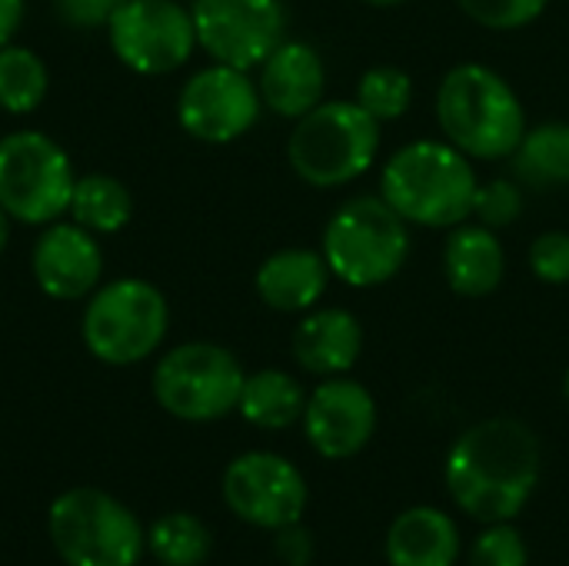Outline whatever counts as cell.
Returning a JSON list of instances; mask_svg holds the SVG:
<instances>
[{
	"mask_svg": "<svg viewBox=\"0 0 569 566\" xmlns=\"http://www.w3.org/2000/svg\"><path fill=\"white\" fill-rule=\"evenodd\" d=\"M307 397H310V390L293 374H287L280 367H263V370L247 374L237 414L257 430L280 434L303 420Z\"/></svg>",
	"mask_w": 569,
	"mask_h": 566,
	"instance_id": "44dd1931",
	"label": "cell"
},
{
	"mask_svg": "<svg viewBox=\"0 0 569 566\" xmlns=\"http://www.w3.org/2000/svg\"><path fill=\"white\" fill-rule=\"evenodd\" d=\"M263 113V100L250 70L207 63L190 73L177 93V123L180 130L210 147H227L247 137Z\"/></svg>",
	"mask_w": 569,
	"mask_h": 566,
	"instance_id": "8fae6325",
	"label": "cell"
},
{
	"mask_svg": "<svg viewBox=\"0 0 569 566\" xmlns=\"http://www.w3.org/2000/svg\"><path fill=\"white\" fill-rule=\"evenodd\" d=\"M180 3H193V0H180Z\"/></svg>",
	"mask_w": 569,
	"mask_h": 566,
	"instance_id": "8d00e7d4",
	"label": "cell"
},
{
	"mask_svg": "<svg viewBox=\"0 0 569 566\" xmlns=\"http://www.w3.org/2000/svg\"><path fill=\"white\" fill-rule=\"evenodd\" d=\"M333 274L320 250L283 247L273 250L253 274V290L263 307L277 314H307L327 297Z\"/></svg>",
	"mask_w": 569,
	"mask_h": 566,
	"instance_id": "ac0fdd59",
	"label": "cell"
},
{
	"mask_svg": "<svg viewBox=\"0 0 569 566\" xmlns=\"http://www.w3.org/2000/svg\"><path fill=\"white\" fill-rule=\"evenodd\" d=\"M30 274L37 290L57 304L87 300L103 284L100 237L83 230L70 217L40 227L30 247Z\"/></svg>",
	"mask_w": 569,
	"mask_h": 566,
	"instance_id": "9a60e30c",
	"label": "cell"
},
{
	"mask_svg": "<svg viewBox=\"0 0 569 566\" xmlns=\"http://www.w3.org/2000/svg\"><path fill=\"white\" fill-rule=\"evenodd\" d=\"M107 43L140 77L177 73L200 47L190 3L180 0H127L107 23Z\"/></svg>",
	"mask_w": 569,
	"mask_h": 566,
	"instance_id": "30bf717a",
	"label": "cell"
},
{
	"mask_svg": "<svg viewBox=\"0 0 569 566\" xmlns=\"http://www.w3.org/2000/svg\"><path fill=\"white\" fill-rule=\"evenodd\" d=\"M360 3H367V7H400V3H407V0H360Z\"/></svg>",
	"mask_w": 569,
	"mask_h": 566,
	"instance_id": "e575fe53",
	"label": "cell"
},
{
	"mask_svg": "<svg viewBox=\"0 0 569 566\" xmlns=\"http://www.w3.org/2000/svg\"><path fill=\"white\" fill-rule=\"evenodd\" d=\"M257 70L263 110L277 113L280 120H300L327 100V63L323 53L307 40H283Z\"/></svg>",
	"mask_w": 569,
	"mask_h": 566,
	"instance_id": "2e32d148",
	"label": "cell"
},
{
	"mask_svg": "<svg viewBox=\"0 0 569 566\" xmlns=\"http://www.w3.org/2000/svg\"><path fill=\"white\" fill-rule=\"evenodd\" d=\"M47 534L67 566H137L147 554L137 514L97 487L63 490L47 510Z\"/></svg>",
	"mask_w": 569,
	"mask_h": 566,
	"instance_id": "52a82bcc",
	"label": "cell"
},
{
	"mask_svg": "<svg viewBox=\"0 0 569 566\" xmlns=\"http://www.w3.org/2000/svg\"><path fill=\"white\" fill-rule=\"evenodd\" d=\"M543 477V447L530 424L487 417L467 427L443 467L447 494L477 524L517 520Z\"/></svg>",
	"mask_w": 569,
	"mask_h": 566,
	"instance_id": "6da1fadb",
	"label": "cell"
},
{
	"mask_svg": "<svg viewBox=\"0 0 569 566\" xmlns=\"http://www.w3.org/2000/svg\"><path fill=\"white\" fill-rule=\"evenodd\" d=\"M383 554L390 566H457L463 554L460 527L440 507H410L387 527Z\"/></svg>",
	"mask_w": 569,
	"mask_h": 566,
	"instance_id": "ffe728a7",
	"label": "cell"
},
{
	"mask_svg": "<svg viewBox=\"0 0 569 566\" xmlns=\"http://www.w3.org/2000/svg\"><path fill=\"white\" fill-rule=\"evenodd\" d=\"M410 247V224L380 193L343 200L320 234V254L333 280L353 290L390 284L407 267Z\"/></svg>",
	"mask_w": 569,
	"mask_h": 566,
	"instance_id": "277c9868",
	"label": "cell"
},
{
	"mask_svg": "<svg viewBox=\"0 0 569 566\" xmlns=\"http://www.w3.org/2000/svg\"><path fill=\"white\" fill-rule=\"evenodd\" d=\"M563 397H567V404H569V367H567V374H563Z\"/></svg>",
	"mask_w": 569,
	"mask_h": 566,
	"instance_id": "d590c367",
	"label": "cell"
},
{
	"mask_svg": "<svg viewBox=\"0 0 569 566\" xmlns=\"http://www.w3.org/2000/svg\"><path fill=\"white\" fill-rule=\"evenodd\" d=\"M147 550L163 566H203L213 550V537L200 517L177 510L150 524Z\"/></svg>",
	"mask_w": 569,
	"mask_h": 566,
	"instance_id": "d4e9b609",
	"label": "cell"
},
{
	"mask_svg": "<svg viewBox=\"0 0 569 566\" xmlns=\"http://www.w3.org/2000/svg\"><path fill=\"white\" fill-rule=\"evenodd\" d=\"M377 400L353 377H323L303 410V437L323 460L357 457L377 434Z\"/></svg>",
	"mask_w": 569,
	"mask_h": 566,
	"instance_id": "5bb4252c",
	"label": "cell"
},
{
	"mask_svg": "<svg viewBox=\"0 0 569 566\" xmlns=\"http://www.w3.org/2000/svg\"><path fill=\"white\" fill-rule=\"evenodd\" d=\"M527 264H530V274H533L540 284L567 287L569 284L567 230H543L540 237H533V244H530V250H527Z\"/></svg>",
	"mask_w": 569,
	"mask_h": 566,
	"instance_id": "f546056e",
	"label": "cell"
},
{
	"mask_svg": "<svg viewBox=\"0 0 569 566\" xmlns=\"http://www.w3.org/2000/svg\"><path fill=\"white\" fill-rule=\"evenodd\" d=\"M530 550L523 534L503 520V524H487L480 537L470 547V566H527Z\"/></svg>",
	"mask_w": 569,
	"mask_h": 566,
	"instance_id": "f1b7e54d",
	"label": "cell"
},
{
	"mask_svg": "<svg viewBox=\"0 0 569 566\" xmlns=\"http://www.w3.org/2000/svg\"><path fill=\"white\" fill-rule=\"evenodd\" d=\"M50 93V70L43 57L30 47H0V110L10 117H27L40 110Z\"/></svg>",
	"mask_w": 569,
	"mask_h": 566,
	"instance_id": "cb8c5ba5",
	"label": "cell"
},
{
	"mask_svg": "<svg viewBox=\"0 0 569 566\" xmlns=\"http://www.w3.org/2000/svg\"><path fill=\"white\" fill-rule=\"evenodd\" d=\"M290 354L310 377H343L363 354V324L347 307H313L290 334Z\"/></svg>",
	"mask_w": 569,
	"mask_h": 566,
	"instance_id": "e0dca14e",
	"label": "cell"
},
{
	"mask_svg": "<svg viewBox=\"0 0 569 566\" xmlns=\"http://www.w3.org/2000/svg\"><path fill=\"white\" fill-rule=\"evenodd\" d=\"M123 3L127 0H57V13L73 30H107V23Z\"/></svg>",
	"mask_w": 569,
	"mask_h": 566,
	"instance_id": "4dcf8cb0",
	"label": "cell"
},
{
	"mask_svg": "<svg viewBox=\"0 0 569 566\" xmlns=\"http://www.w3.org/2000/svg\"><path fill=\"white\" fill-rule=\"evenodd\" d=\"M433 113L440 137L473 163L510 160L527 133L520 93L487 63L450 67L437 87Z\"/></svg>",
	"mask_w": 569,
	"mask_h": 566,
	"instance_id": "7a4b0ae2",
	"label": "cell"
},
{
	"mask_svg": "<svg viewBox=\"0 0 569 566\" xmlns=\"http://www.w3.org/2000/svg\"><path fill=\"white\" fill-rule=\"evenodd\" d=\"M67 217L97 237H113L133 220V193L110 173H83L73 183Z\"/></svg>",
	"mask_w": 569,
	"mask_h": 566,
	"instance_id": "603a6c76",
	"label": "cell"
},
{
	"mask_svg": "<svg viewBox=\"0 0 569 566\" xmlns=\"http://www.w3.org/2000/svg\"><path fill=\"white\" fill-rule=\"evenodd\" d=\"M550 0H457V7L463 10V17H470L477 27L483 30H523L533 20L543 17Z\"/></svg>",
	"mask_w": 569,
	"mask_h": 566,
	"instance_id": "83f0119b",
	"label": "cell"
},
{
	"mask_svg": "<svg viewBox=\"0 0 569 566\" xmlns=\"http://www.w3.org/2000/svg\"><path fill=\"white\" fill-rule=\"evenodd\" d=\"M480 177L467 153L440 140H410L393 150L380 173V197L423 230H453L473 217Z\"/></svg>",
	"mask_w": 569,
	"mask_h": 566,
	"instance_id": "3957f363",
	"label": "cell"
},
{
	"mask_svg": "<svg viewBox=\"0 0 569 566\" xmlns=\"http://www.w3.org/2000/svg\"><path fill=\"white\" fill-rule=\"evenodd\" d=\"M10 224H13V220L0 210V257H3V250H7V244H10Z\"/></svg>",
	"mask_w": 569,
	"mask_h": 566,
	"instance_id": "836d02e7",
	"label": "cell"
},
{
	"mask_svg": "<svg viewBox=\"0 0 569 566\" xmlns=\"http://www.w3.org/2000/svg\"><path fill=\"white\" fill-rule=\"evenodd\" d=\"M380 127L357 100H323L293 120L287 163L313 190L347 187L377 163Z\"/></svg>",
	"mask_w": 569,
	"mask_h": 566,
	"instance_id": "5b68a950",
	"label": "cell"
},
{
	"mask_svg": "<svg viewBox=\"0 0 569 566\" xmlns=\"http://www.w3.org/2000/svg\"><path fill=\"white\" fill-rule=\"evenodd\" d=\"M27 13V0H0V47L13 43Z\"/></svg>",
	"mask_w": 569,
	"mask_h": 566,
	"instance_id": "d6a6232c",
	"label": "cell"
},
{
	"mask_svg": "<svg viewBox=\"0 0 569 566\" xmlns=\"http://www.w3.org/2000/svg\"><path fill=\"white\" fill-rule=\"evenodd\" d=\"M507 277V250L497 230L483 224H460L443 244V280L457 297L480 300L500 290Z\"/></svg>",
	"mask_w": 569,
	"mask_h": 566,
	"instance_id": "d6986e66",
	"label": "cell"
},
{
	"mask_svg": "<svg viewBox=\"0 0 569 566\" xmlns=\"http://www.w3.org/2000/svg\"><path fill=\"white\" fill-rule=\"evenodd\" d=\"M77 170L70 153L43 130L0 137V210L23 227H47L67 217Z\"/></svg>",
	"mask_w": 569,
	"mask_h": 566,
	"instance_id": "9c48e42d",
	"label": "cell"
},
{
	"mask_svg": "<svg viewBox=\"0 0 569 566\" xmlns=\"http://www.w3.org/2000/svg\"><path fill=\"white\" fill-rule=\"evenodd\" d=\"M510 163L523 190L569 187V120H543L527 127Z\"/></svg>",
	"mask_w": 569,
	"mask_h": 566,
	"instance_id": "7402d4cb",
	"label": "cell"
},
{
	"mask_svg": "<svg viewBox=\"0 0 569 566\" xmlns=\"http://www.w3.org/2000/svg\"><path fill=\"white\" fill-rule=\"evenodd\" d=\"M277 557L287 566H307L313 560V537L307 527L290 524L283 530H277Z\"/></svg>",
	"mask_w": 569,
	"mask_h": 566,
	"instance_id": "1f68e13d",
	"label": "cell"
},
{
	"mask_svg": "<svg viewBox=\"0 0 569 566\" xmlns=\"http://www.w3.org/2000/svg\"><path fill=\"white\" fill-rule=\"evenodd\" d=\"M170 334V304L163 290L143 277H117L100 284L80 314V340L87 354L107 367H133L150 360Z\"/></svg>",
	"mask_w": 569,
	"mask_h": 566,
	"instance_id": "8992f818",
	"label": "cell"
},
{
	"mask_svg": "<svg viewBox=\"0 0 569 566\" xmlns=\"http://www.w3.org/2000/svg\"><path fill=\"white\" fill-rule=\"evenodd\" d=\"M247 370L233 350L210 340H187L160 354L150 390L163 414L183 424H213L237 410Z\"/></svg>",
	"mask_w": 569,
	"mask_h": 566,
	"instance_id": "ba28073f",
	"label": "cell"
},
{
	"mask_svg": "<svg viewBox=\"0 0 569 566\" xmlns=\"http://www.w3.org/2000/svg\"><path fill=\"white\" fill-rule=\"evenodd\" d=\"M223 504L230 514L257 530H283L303 520L310 487L293 460L273 450H247L223 470Z\"/></svg>",
	"mask_w": 569,
	"mask_h": 566,
	"instance_id": "7c38bea8",
	"label": "cell"
},
{
	"mask_svg": "<svg viewBox=\"0 0 569 566\" xmlns=\"http://www.w3.org/2000/svg\"><path fill=\"white\" fill-rule=\"evenodd\" d=\"M523 214V183L517 177H493L480 180L477 197H473V217L477 224L490 230H503L517 224Z\"/></svg>",
	"mask_w": 569,
	"mask_h": 566,
	"instance_id": "4316f807",
	"label": "cell"
},
{
	"mask_svg": "<svg viewBox=\"0 0 569 566\" xmlns=\"http://www.w3.org/2000/svg\"><path fill=\"white\" fill-rule=\"evenodd\" d=\"M353 100L377 120V123H393L400 120L410 103H413V77L403 67L393 63H377L367 67L357 80Z\"/></svg>",
	"mask_w": 569,
	"mask_h": 566,
	"instance_id": "484cf974",
	"label": "cell"
},
{
	"mask_svg": "<svg viewBox=\"0 0 569 566\" xmlns=\"http://www.w3.org/2000/svg\"><path fill=\"white\" fill-rule=\"evenodd\" d=\"M190 13L213 63L257 70L287 40L283 0H193Z\"/></svg>",
	"mask_w": 569,
	"mask_h": 566,
	"instance_id": "4fadbf2b",
	"label": "cell"
}]
</instances>
